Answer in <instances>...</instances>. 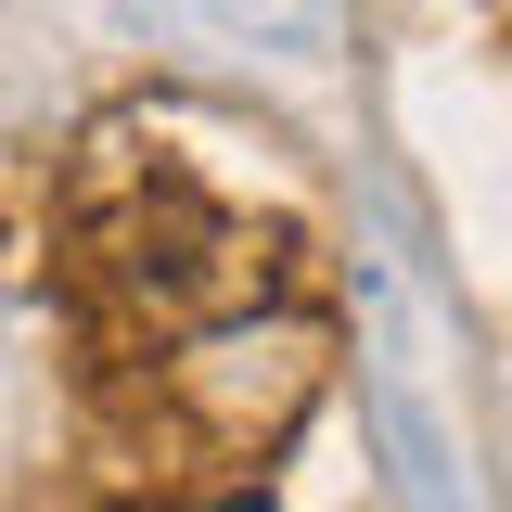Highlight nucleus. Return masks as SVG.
<instances>
[{
    "label": "nucleus",
    "mask_w": 512,
    "mask_h": 512,
    "mask_svg": "<svg viewBox=\"0 0 512 512\" xmlns=\"http://www.w3.org/2000/svg\"><path fill=\"white\" fill-rule=\"evenodd\" d=\"M231 512H256V500H231Z\"/></svg>",
    "instance_id": "1"
}]
</instances>
